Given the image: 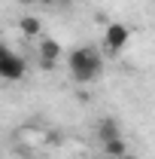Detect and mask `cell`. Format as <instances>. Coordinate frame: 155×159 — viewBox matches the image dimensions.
Returning <instances> with one entry per match:
<instances>
[{
  "mask_svg": "<svg viewBox=\"0 0 155 159\" xmlns=\"http://www.w3.org/2000/svg\"><path fill=\"white\" fill-rule=\"evenodd\" d=\"M70 74L76 83H94L103 74V58L97 55L91 46H82L70 52Z\"/></svg>",
  "mask_w": 155,
  "mask_h": 159,
  "instance_id": "1",
  "label": "cell"
},
{
  "mask_svg": "<svg viewBox=\"0 0 155 159\" xmlns=\"http://www.w3.org/2000/svg\"><path fill=\"white\" fill-rule=\"evenodd\" d=\"M21 6H34V3H37V0H19Z\"/></svg>",
  "mask_w": 155,
  "mask_h": 159,
  "instance_id": "8",
  "label": "cell"
},
{
  "mask_svg": "<svg viewBox=\"0 0 155 159\" xmlns=\"http://www.w3.org/2000/svg\"><path fill=\"white\" fill-rule=\"evenodd\" d=\"M128 40H131V31H128L125 25H119V21L107 25V31H103V46H107L110 52H122V49L128 46Z\"/></svg>",
  "mask_w": 155,
  "mask_h": 159,
  "instance_id": "2",
  "label": "cell"
},
{
  "mask_svg": "<svg viewBox=\"0 0 155 159\" xmlns=\"http://www.w3.org/2000/svg\"><path fill=\"white\" fill-rule=\"evenodd\" d=\"M24 77V58L15 52H6L0 58V80H21Z\"/></svg>",
  "mask_w": 155,
  "mask_h": 159,
  "instance_id": "3",
  "label": "cell"
},
{
  "mask_svg": "<svg viewBox=\"0 0 155 159\" xmlns=\"http://www.w3.org/2000/svg\"><path fill=\"white\" fill-rule=\"evenodd\" d=\"M103 153L110 159H131V153H128V144L122 138H113V141H103Z\"/></svg>",
  "mask_w": 155,
  "mask_h": 159,
  "instance_id": "5",
  "label": "cell"
},
{
  "mask_svg": "<svg viewBox=\"0 0 155 159\" xmlns=\"http://www.w3.org/2000/svg\"><path fill=\"white\" fill-rule=\"evenodd\" d=\"M97 135H100V141H113V138H119V125H116V119H100V125H97Z\"/></svg>",
  "mask_w": 155,
  "mask_h": 159,
  "instance_id": "6",
  "label": "cell"
},
{
  "mask_svg": "<svg viewBox=\"0 0 155 159\" xmlns=\"http://www.w3.org/2000/svg\"><path fill=\"white\" fill-rule=\"evenodd\" d=\"M55 3H76V0H55Z\"/></svg>",
  "mask_w": 155,
  "mask_h": 159,
  "instance_id": "10",
  "label": "cell"
},
{
  "mask_svg": "<svg viewBox=\"0 0 155 159\" xmlns=\"http://www.w3.org/2000/svg\"><path fill=\"white\" fill-rule=\"evenodd\" d=\"M40 55H43V64L46 67H52L58 61V55H61V43L58 40H43L40 43Z\"/></svg>",
  "mask_w": 155,
  "mask_h": 159,
  "instance_id": "4",
  "label": "cell"
},
{
  "mask_svg": "<svg viewBox=\"0 0 155 159\" xmlns=\"http://www.w3.org/2000/svg\"><path fill=\"white\" fill-rule=\"evenodd\" d=\"M37 3H46V6H55V0H37Z\"/></svg>",
  "mask_w": 155,
  "mask_h": 159,
  "instance_id": "9",
  "label": "cell"
},
{
  "mask_svg": "<svg viewBox=\"0 0 155 159\" xmlns=\"http://www.w3.org/2000/svg\"><path fill=\"white\" fill-rule=\"evenodd\" d=\"M19 25H21V31H24L27 37H34V34H40V28H43V25H40V19H34V16H24V19H21Z\"/></svg>",
  "mask_w": 155,
  "mask_h": 159,
  "instance_id": "7",
  "label": "cell"
}]
</instances>
